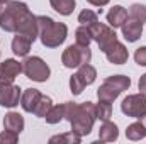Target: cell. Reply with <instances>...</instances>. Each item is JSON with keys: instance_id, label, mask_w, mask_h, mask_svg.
Listing matches in <instances>:
<instances>
[{"instance_id": "cell-1", "label": "cell", "mask_w": 146, "mask_h": 144, "mask_svg": "<svg viewBox=\"0 0 146 144\" xmlns=\"http://www.w3.org/2000/svg\"><path fill=\"white\" fill-rule=\"evenodd\" d=\"M0 27L5 32H19L36 41L39 37L37 17L29 10L24 2L10 0L0 15Z\"/></svg>"}, {"instance_id": "cell-2", "label": "cell", "mask_w": 146, "mask_h": 144, "mask_svg": "<svg viewBox=\"0 0 146 144\" xmlns=\"http://www.w3.org/2000/svg\"><path fill=\"white\" fill-rule=\"evenodd\" d=\"M63 107H65V119L70 122L73 132H76L82 137L92 132L94 124L97 120L95 104H92V102H83V104L65 102Z\"/></svg>"}, {"instance_id": "cell-3", "label": "cell", "mask_w": 146, "mask_h": 144, "mask_svg": "<svg viewBox=\"0 0 146 144\" xmlns=\"http://www.w3.org/2000/svg\"><path fill=\"white\" fill-rule=\"evenodd\" d=\"M37 29L39 39L46 48H58L68 36V27L61 22L53 20L48 15H37Z\"/></svg>"}, {"instance_id": "cell-4", "label": "cell", "mask_w": 146, "mask_h": 144, "mask_svg": "<svg viewBox=\"0 0 146 144\" xmlns=\"http://www.w3.org/2000/svg\"><path fill=\"white\" fill-rule=\"evenodd\" d=\"M131 87V78L126 75H114V76H107L104 80V83L99 87L97 90V97L99 100L104 102H114L122 92H126Z\"/></svg>"}, {"instance_id": "cell-5", "label": "cell", "mask_w": 146, "mask_h": 144, "mask_svg": "<svg viewBox=\"0 0 146 144\" xmlns=\"http://www.w3.org/2000/svg\"><path fill=\"white\" fill-rule=\"evenodd\" d=\"M22 71L24 75L33 80V81H37V83H42V81H48L49 75H51V70L49 66L46 65L44 59H41L39 56H29L22 61Z\"/></svg>"}, {"instance_id": "cell-6", "label": "cell", "mask_w": 146, "mask_h": 144, "mask_svg": "<svg viewBox=\"0 0 146 144\" xmlns=\"http://www.w3.org/2000/svg\"><path fill=\"white\" fill-rule=\"evenodd\" d=\"M92 59V51L88 46H80V44H72L68 46L63 54H61V63L65 68H78L83 63H90Z\"/></svg>"}, {"instance_id": "cell-7", "label": "cell", "mask_w": 146, "mask_h": 144, "mask_svg": "<svg viewBox=\"0 0 146 144\" xmlns=\"http://www.w3.org/2000/svg\"><path fill=\"white\" fill-rule=\"evenodd\" d=\"M121 110L124 115L138 119L143 114H146V95L145 93H134V95H127L122 104H121Z\"/></svg>"}, {"instance_id": "cell-8", "label": "cell", "mask_w": 146, "mask_h": 144, "mask_svg": "<svg viewBox=\"0 0 146 144\" xmlns=\"http://www.w3.org/2000/svg\"><path fill=\"white\" fill-rule=\"evenodd\" d=\"M90 32H92V39L99 44V48H100L102 53L109 48L112 42L117 41L115 29H112L110 26H106V24H100V22L90 26Z\"/></svg>"}, {"instance_id": "cell-9", "label": "cell", "mask_w": 146, "mask_h": 144, "mask_svg": "<svg viewBox=\"0 0 146 144\" xmlns=\"http://www.w3.org/2000/svg\"><path fill=\"white\" fill-rule=\"evenodd\" d=\"M22 92L17 85L14 83H5L0 85V105L7 108H14L21 104Z\"/></svg>"}, {"instance_id": "cell-10", "label": "cell", "mask_w": 146, "mask_h": 144, "mask_svg": "<svg viewBox=\"0 0 146 144\" xmlns=\"http://www.w3.org/2000/svg\"><path fill=\"white\" fill-rule=\"evenodd\" d=\"M22 73V63H19L17 59H5L0 63V85L5 83H14V80Z\"/></svg>"}, {"instance_id": "cell-11", "label": "cell", "mask_w": 146, "mask_h": 144, "mask_svg": "<svg viewBox=\"0 0 146 144\" xmlns=\"http://www.w3.org/2000/svg\"><path fill=\"white\" fill-rule=\"evenodd\" d=\"M104 54H106V58L109 59L112 65H124L127 61V58H129V53H127L126 46L122 42H119V41L112 42L109 48L104 51Z\"/></svg>"}, {"instance_id": "cell-12", "label": "cell", "mask_w": 146, "mask_h": 144, "mask_svg": "<svg viewBox=\"0 0 146 144\" xmlns=\"http://www.w3.org/2000/svg\"><path fill=\"white\" fill-rule=\"evenodd\" d=\"M121 29H122V36L124 39L127 41V42H136L141 34H143V22H139V20H136V19H126V22L121 26Z\"/></svg>"}, {"instance_id": "cell-13", "label": "cell", "mask_w": 146, "mask_h": 144, "mask_svg": "<svg viewBox=\"0 0 146 144\" xmlns=\"http://www.w3.org/2000/svg\"><path fill=\"white\" fill-rule=\"evenodd\" d=\"M126 137L129 141H141L146 137V114L138 117V122H133L126 129Z\"/></svg>"}, {"instance_id": "cell-14", "label": "cell", "mask_w": 146, "mask_h": 144, "mask_svg": "<svg viewBox=\"0 0 146 144\" xmlns=\"http://www.w3.org/2000/svg\"><path fill=\"white\" fill-rule=\"evenodd\" d=\"M42 93L37 90V88H27L22 97H21V107L24 112H29V114H34V108H36L37 102L41 100Z\"/></svg>"}, {"instance_id": "cell-15", "label": "cell", "mask_w": 146, "mask_h": 144, "mask_svg": "<svg viewBox=\"0 0 146 144\" xmlns=\"http://www.w3.org/2000/svg\"><path fill=\"white\" fill-rule=\"evenodd\" d=\"M33 42H34V41H33L31 37L15 32V36L12 39V51H14V54H15V56H21V58L27 56L29 51H31Z\"/></svg>"}, {"instance_id": "cell-16", "label": "cell", "mask_w": 146, "mask_h": 144, "mask_svg": "<svg viewBox=\"0 0 146 144\" xmlns=\"http://www.w3.org/2000/svg\"><path fill=\"white\" fill-rule=\"evenodd\" d=\"M126 19H127V10L122 5H114L107 12V22H109V26L112 29L121 27L126 22Z\"/></svg>"}, {"instance_id": "cell-17", "label": "cell", "mask_w": 146, "mask_h": 144, "mask_svg": "<svg viewBox=\"0 0 146 144\" xmlns=\"http://www.w3.org/2000/svg\"><path fill=\"white\" fill-rule=\"evenodd\" d=\"M3 129L21 134V131H24V117L19 112H9L3 117Z\"/></svg>"}, {"instance_id": "cell-18", "label": "cell", "mask_w": 146, "mask_h": 144, "mask_svg": "<svg viewBox=\"0 0 146 144\" xmlns=\"http://www.w3.org/2000/svg\"><path fill=\"white\" fill-rule=\"evenodd\" d=\"M117 137H119L117 126L114 122H110V120H106L100 126V129H99V141H102V143H112V141H117Z\"/></svg>"}, {"instance_id": "cell-19", "label": "cell", "mask_w": 146, "mask_h": 144, "mask_svg": "<svg viewBox=\"0 0 146 144\" xmlns=\"http://www.w3.org/2000/svg\"><path fill=\"white\" fill-rule=\"evenodd\" d=\"M76 76L82 80V83L87 87V85H92L97 78V70L90 65V63H83L78 66V71H76Z\"/></svg>"}, {"instance_id": "cell-20", "label": "cell", "mask_w": 146, "mask_h": 144, "mask_svg": "<svg viewBox=\"0 0 146 144\" xmlns=\"http://www.w3.org/2000/svg\"><path fill=\"white\" fill-rule=\"evenodd\" d=\"M49 3L61 15H72L75 10V5H76L75 0H49Z\"/></svg>"}, {"instance_id": "cell-21", "label": "cell", "mask_w": 146, "mask_h": 144, "mask_svg": "<svg viewBox=\"0 0 146 144\" xmlns=\"http://www.w3.org/2000/svg\"><path fill=\"white\" fill-rule=\"evenodd\" d=\"M82 141V136H78L76 132H65V134H58V136H53L49 139L51 144H80Z\"/></svg>"}, {"instance_id": "cell-22", "label": "cell", "mask_w": 146, "mask_h": 144, "mask_svg": "<svg viewBox=\"0 0 146 144\" xmlns=\"http://www.w3.org/2000/svg\"><path fill=\"white\" fill-rule=\"evenodd\" d=\"M75 41L80 46H90V42L94 41L92 39V32H90V27L88 26H80L75 31Z\"/></svg>"}, {"instance_id": "cell-23", "label": "cell", "mask_w": 146, "mask_h": 144, "mask_svg": "<svg viewBox=\"0 0 146 144\" xmlns=\"http://www.w3.org/2000/svg\"><path fill=\"white\" fill-rule=\"evenodd\" d=\"M95 114H97V119L106 122L112 117V104L110 102H104V100H99V104H95Z\"/></svg>"}, {"instance_id": "cell-24", "label": "cell", "mask_w": 146, "mask_h": 144, "mask_svg": "<svg viewBox=\"0 0 146 144\" xmlns=\"http://www.w3.org/2000/svg\"><path fill=\"white\" fill-rule=\"evenodd\" d=\"M44 119H46L48 124H58V122H61L65 119V107H63V104L61 105H53V107L49 108V112L46 114Z\"/></svg>"}, {"instance_id": "cell-25", "label": "cell", "mask_w": 146, "mask_h": 144, "mask_svg": "<svg viewBox=\"0 0 146 144\" xmlns=\"http://www.w3.org/2000/svg\"><path fill=\"white\" fill-rule=\"evenodd\" d=\"M51 107H53V100H51L49 97L42 95V97H41V100L37 102L36 108H34V115L41 117V119H44V117H46V114L49 112V108H51Z\"/></svg>"}, {"instance_id": "cell-26", "label": "cell", "mask_w": 146, "mask_h": 144, "mask_svg": "<svg viewBox=\"0 0 146 144\" xmlns=\"http://www.w3.org/2000/svg\"><path fill=\"white\" fill-rule=\"evenodd\" d=\"M78 22L82 24V26H94V24H97L99 22V15L94 12V10H88V9H85V10H82L80 12V15H78Z\"/></svg>"}, {"instance_id": "cell-27", "label": "cell", "mask_w": 146, "mask_h": 144, "mask_svg": "<svg viewBox=\"0 0 146 144\" xmlns=\"http://www.w3.org/2000/svg\"><path fill=\"white\" fill-rule=\"evenodd\" d=\"M129 17L131 19H136L139 22H146V7L141 5V3H133L129 7Z\"/></svg>"}, {"instance_id": "cell-28", "label": "cell", "mask_w": 146, "mask_h": 144, "mask_svg": "<svg viewBox=\"0 0 146 144\" xmlns=\"http://www.w3.org/2000/svg\"><path fill=\"white\" fill-rule=\"evenodd\" d=\"M19 141V134L17 132H12V131H3L0 132V144H15Z\"/></svg>"}, {"instance_id": "cell-29", "label": "cell", "mask_w": 146, "mask_h": 144, "mask_svg": "<svg viewBox=\"0 0 146 144\" xmlns=\"http://www.w3.org/2000/svg\"><path fill=\"white\" fill-rule=\"evenodd\" d=\"M83 88H85V85L82 83V80L76 76V73L73 75L72 78H70V90H72L73 95H80L82 92H83Z\"/></svg>"}, {"instance_id": "cell-30", "label": "cell", "mask_w": 146, "mask_h": 144, "mask_svg": "<svg viewBox=\"0 0 146 144\" xmlns=\"http://www.w3.org/2000/svg\"><path fill=\"white\" fill-rule=\"evenodd\" d=\"M134 61L139 65V66H146V46H141L136 49L134 53Z\"/></svg>"}, {"instance_id": "cell-31", "label": "cell", "mask_w": 146, "mask_h": 144, "mask_svg": "<svg viewBox=\"0 0 146 144\" xmlns=\"http://www.w3.org/2000/svg\"><path fill=\"white\" fill-rule=\"evenodd\" d=\"M138 87H139V92L146 95V73L141 76V78H139V83H138Z\"/></svg>"}, {"instance_id": "cell-32", "label": "cell", "mask_w": 146, "mask_h": 144, "mask_svg": "<svg viewBox=\"0 0 146 144\" xmlns=\"http://www.w3.org/2000/svg\"><path fill=\"white\" fill-rule=\"evenodd\" d=\"M88 3H92V5H95V7H104V5H107L110 0H87Z\"/></svg>"}, {"instance_id": "cell-33", "label": "cell", "mask_w": 146, "mask_h": 144, "mask_svg": "<svg viewBox=\"0 0 146 144\" xmlns=\"http://www.w3.org/2000/svg\"><path fill=\"white\" fill-rule=\"evenodd\" d=\"M10 0H0V5H5V3H9Z\"/></svg>"}, {"instance_id": "cell-34", "label": "cell", "mask_w": 146, "mask_h": 144, "mask_svg": "<svg viewBox=\"0 0 146 144\" xmlns=\"http://www.w3.org/2000/svg\"><path fill=\"white\" fill-rule=\"evenodd\" d=\"M2 12H3V9H2V5H0V15H2Z\"/></svg>"}]
</instances>
